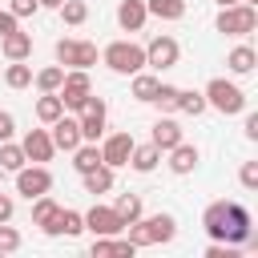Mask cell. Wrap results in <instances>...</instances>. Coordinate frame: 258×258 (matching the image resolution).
Returning <instances> with one entry per match:
<instances>
[{"label":"cell","mask_w":258,"mask_h":258,"mask_svg":"<svg viewBox=\"0 0 258 258\" xmlns=\"http://www.w3.org/2000/svg\"><path fill=\"white\" fill-rule=\"evenodd\" d=\"M125 230H129V242L141 250V246H161V242H173L177 222H173V214H141V218H137V222H129Z\"/></svg>","instance_id":"1"},{"label":"cell","mask_w":258,"mask_h":258,"mask_svg":"<svg viewBox=\"0 0 258 258\" xmlns=\"http://www.w3.org/2000/svg\"><path fill=\"white\" fill-rule=\"evenodd\" d=\"M202 97H206V109H218L222 117L246 113V93H242L234 81H226V77H214V81L202 89Z\"/></svg>","instance_id":"2"},{"label":"cell","mask_w":258,"mask_h":258,"mask_svg":"<svg viewBox=\"0 0 258 258\" xmlns=\"http://www.w3.org/2000/svg\"><path fill=\"white\" fill-rule=\"evenodd\" d=\"M101 60H105L113 73L133 77V73H141V69H145V48H141V44H133V40H113V44H105V48H101Z\"/></svg>","instance_id":"3"},{"label":"cell","mask_w":258,"mask_h":258,"mask_svg":"<svg viewBox=\"0 0 258 258\" xmlns=\"http://www.w3.org/2000/svg\"><path fill=\"white\" fill-rule=\"evenodd\" d=\"M214 28H218L222 36H250V32L258 28V8L238 0V4H230V8H222V12H218Z\"/></svg>","instance_id":"4"},{"label":"cell","mask_w":258,"mask_h":258,"mask_svg":"<svg viewBox=\"0 0 258 258\" xmlns=\"http://www.w3.org/2000/svg\"><path fill=\"white\" fill-rule=\"evenodd\" d=\"M56 97H60V105H64L69 113H81V105L93 97V77H89V69H64V81H60Z\"/></svg>","instance_id":"5"},{"label":"cell","mask_w":258,"mask_h":258,"mask_svg":"<svg viewBox=\"0 0 258 258\" xmlns=\"http://www.w3.org/2000/svg\"><path fill=\"white\" fill-rule=\"evenodd\" d=\"M56 64H64V69H93L97 64V44L81 40V36H64V40H56Z\"/></svg>","instance_id":"6"},{"label":"cell","mask_w":258,"mask_h":258,"mask_svg":"<svg viewBox=\"0 0 258 258\" xmlns=\"http://www.w3.org/2000/svg\"><path fill=\"white\" fill-rule=\"evenodd\" d=\"M77 125H81V137L85 141H101L105 137V125H109V105L105 97H89L77 113Z\"/></svg>","instance_id":"7"},{"label":"cell","mask_w":258,"mask_h":258,"mask_svg":"<svg viewBox=\"0 0 258 258\" xmlns=\"http://www.w3.org/2000/svg\"><path fill=\"white\" fill-rule=\"evenodd\" d=\"M48 189H52V173H48V165H40V161L28 165V161H24V165L16 169V194H24L28 202L40 198V194H48Z\"/></svg>","instance_id":"8"},{"label":"cell","mask_w":258,"mask_h":258,"mask_svg":"<svg viewBox=\"0 0 258 258\" xmlns=\"http://www.w3.org/2000/svg\"><path fill=\"white\" fill-rule=\"evenodd\" d=\"M177 60H181V44H177L173 36L157 32V36L145 44V64H149V69H173Z\"/></svg>","instance_id":"9"},{"label":"cell","mask_w":258,"mask_h":258,"mask_svg":"<svg viewBox=\"0 0 258 258\" xmlns=\"http://www.w3.org/2000/svg\"><path fill=\"white\" fill-rule=\"evenodd\" d=\"M133 133L129 129H117V133H109L105 141H101V161L109 165V169H121V165H129V153H133Z\"/></svg>","instance_id":"10"},{"label":"cell","mask_w":258,"mask_h":258,"mask_svg":"<svg viewBox=\"0 0 258 258\" xmlns=\"http://www.w3.org/2000/svg\"><path fill=\"white\" fill-rule=\"evenodd\" d=\"M85 230H93V238H105V234H125V222L117 218V210L113 206H93L89 214H85Z\"/></svg>","instance_id":"11"},{"label":"cell","mask_w":258,"mask_h":258,"mask_svg":"<svg viewBox=\"0 0 258 258\" xmlns=\"http://www.w3.org/2000/svg\"><path fill=\"white\" fill-rule=\"evenodd\" d=\"M48 137H52V145H56V149H64V153H73V149L85 141V137H81L77 117H64V113H60V117L48 125Z\"/></svg>","instance_id":"12"},{"label":"cell","mask_w":258,"mask_h":258,"mask_svg":"<svg viewBox=\"0 0 258 258\" xmlns=\"http://www.w3.org/2000/svg\"><path fill=\"white\" fill-rule=\"evenodd\" d=\"M20 149H24V157L28 161H52V153H56V145H52V137H48V129H28L24 137H20Z\"/></svg>","instance_id":"13"},{"label":"cell","mask_w":258,"mask_h":258,"mask_svg":"<svg viewBox=\"0 0 258 258\" xmlns=\"http://www.w3.org/2000/svg\"><path fill=\"white\" fill-rule=\"evenodd\" d=\"M165 165H169V173H177V177H185V173H194L198 169V161H202V153H198V145H189V141H177L173 149H165Z\"/></svg>","instance_id":"14"},{"label":"cell","mask_w":258,"mask_h":258,"mask_svg":"<svg viewBox=\"0 0 258 258\" xmlns=\"http://www.w3.org/2000/svg\"><path fill=\"white\" fill-rule=\"evenodd\" d=\"M149 141L165 153V149H173L177 141H185V129H181L173 117H157V121H153V133H149Z\"/></svg>","instance_id":"15"},{"label":"cell","mask_w":258,"mask_h":258,"mask_svg":"<svg viewBox=\"0 0 258 258\" xmlns=\"http://www.w3.org/2000/svg\"><path fill=\"white\" fill-rule=\"evenodd\" d=\"M133 258L137 254V246L129 242V238H121V234H105V238H93V258Z\"/></svg>","instance_id":"16"},{"label":"cell","mask_w":258,"mask_h":258,"mask_svg":"<svg viewBox=\"0 0 258 258\" xmlns=\"http://www.w3.org/2000/svg\"><path fill=\"white\" fill-rule=\"evenodd\" d=\"M145 20H149L145 0H121V4H117V24H121L125 32H141Z\"/></svg>","instance_id":"17"},{"label":"cell","mask_w":258,"mask_h":258,"mask_svg":"<svg viewBox=\"0 0 258 258\" xmlns=\"http://www.w3.org/2000/svg\"><path fill=\"white\" fill-rule=\"evenodd\" d=\"M0 52H4V60H28L32 56V32H8V36H0Z\"/></svg>","instance_id":"18"},{"label":"cell","mask_w":258,"mask_h":258,"mask_svg":"<svg viewBox=\"0 0 258 258\" xmlns=\"http://www.w3.org/2000/svg\"><path fill=\"white\" fill-rule=\"evenodd\" d=\"M56 214H60V202H56L52 194H40V198H32V226H40L44 234L52 230Z\"/></svg>","instance_id":"19"},{"label":"cell","mask_w":258,"mask_h":258,"mask_svg":"<svg viewBox=\"0 0 258 258\" xmlns=\"http://www.w3.org/2000/svg\"><path fill=\"white\" fill-rule=\"evenodd\" d=\"M254 64H258V52H254L250 44H234V48L226 52V69H230L234 77H246V73H254Z\"/></svg>","instance_id":"20"},{"label":"cell","mask_w":258,"mask_h":258,"mask_svg":"<svg viewBox=\"0 0 258 258\" xmlns=\"http://www.w3.org/2000/svg\"><path fill=\"white\" fill-rule=\"evenodd\" d=\"M81 230H85V214H81V210H64V206H60V214H56V222H52L48 238H56V234H64V238H77Z\"/></svg>","instance_id":"21"},{"label":"cell","mask_w":258,"mask_h":258,"mask_svg":"<svg viewBox=\"0 0 258 258\" xmlns=\"http://www.w3.org/2000/svg\"><path fill=\"white\" fill-rule=\"evenodd\" d=\"M129 165L137 169V173H153L157 165H161V149L149 141V145H133V153H129Z\"/></svg>","instance_id":"22"},{"label":"cell","mask_w":258,"mask_h":258,"mask_svg":"<svg viewBox=\"0 0 258 258\" xmlns=\"http://www.w3.org/2000/svg\"><path fill=\"white\" fill-rule=\"evenodd\" d=\"M157 85H161V81H157L153 73H145V69H141V73H133V85H129V97H133V101H141V105H149V101L157 97Z\"/></svg>","instance_id":"23"},{"label":"cell","mask_w":258,"mask_h":258,"mask_svg":"<svg viewBox=\"0 0 258 258\" xmlns=\"http://www.w3.org/2000/svg\"><path fill=\"white\" fill-rule=\"evenodd\" d=\"M101 165V145L97 141H81L77 149H73V169L77 173H89V169H97Z\"/></svg>","instance_id":"24"},{"label":"cell","mask_w":258,"mask_h":258,"mask_svg":"<svg viewBox=\"0 0 258 258\" xmlns=\"http://www.w3.org/2000/svg\"><path fill=\"white\" fill-rule=\"evenodd\" d=\"M81 181H85V194H93V198H97V194H109V189H113V169L101 161L97 169L81 173Z\"/></svg>","instance_id":"25"},{"label":"cell","mask_w":258,"mask_h":258,"mask_svg":"<svg viewBox=\"0 0 258 258\" xmlns=\"http://www.w3.org/2000/svg\"><path fill=\"white\" fill-rule=\"evenodd\" d=\"M173 113H185V117H202V113H206V97H202L198 89H177Z\"/></svg>","instance_id":"26"},{"label":"cell","mask_w":258,"mask_h":258,"mask_svg":"<svg viewBox=\"0 0 258 258\" xmlns=\"http://www.w3.org/2000/svg\"><path fill=\"white\" fill-rule=\"evenodd\" d=\"M222 218H226V198L222 202H210L206 214H202V230L210 234V242H222Z\"/></svg>","instance_id":"27"},{"label":"cell","mask_w":258,"mask_h":258,"mask_svg":"<svg viewBox=\"0 0 258 258\" xmlns=\"http://www.w3.org/2000/svg\"><path fill=\"white\" fill-rule=\"evenodd\" d=\"M113 210H117V218H121L125 226H129V222H137V218L145 214V206H141V194H117Z\"/></svg>","instance_id":"28"},{"label":"cell","mask_w":258,"mask_h":258,"mask_svg":"<svg viewBox=\"0 0 258 258\" xmlns=\"http://www.w3.org/2000/svg\"><path fill=\"white\" fill-rule=\"evenodd\" d=\"M145 12L157 20H181L185 16V0H145Z\"/></svg>","instance_id":"29"},{"label":"cell","mask_w":258,"mask_h":258,"mask_svg":"<svg viewBox=\"0 0 258 258\" xmlns=\"http://www.w3.org/2000/svg\"><path fill=\"white\" fill-rule=\"evenodd\" d=\"M60 81H64V64H44L40 73H32V85H36L40 93H56Z\"/></svg>","instance_id":"30"},{"label":"cell","mask_w":258,"mask_h":258,"mask_svg":"<svg viewBox=\"0 0 258 258\" xmlns=\"http://www.w3.org/2000/svg\"><path fill=\"white\" fill-rule=\"evenodd\" d=\"M60 113H64V105H60L56 93H40V97H36V121H40V125H52Z\"/></svg>","instance_id":"31"},{"label":"cell","mask_w":258,"mask_h":258,"mask_svg":"<svg viewBox=\"0 0 258 258\" xmlns=\"http://www.w3.org/2000/svg\"><path fill=\"white\" fill-rule=\"evenodd\" d=\"M4 85H8V89H28V85H32V64H24V60H8V69H4Z\"/></svg>","instance_id":"32"},{"label":"cell","mask_w":258,"mask_h":258,"mask_svg":"<svg viewBox=\"0 0 258 258\" xmlns=\"http://www.w3.org/2000/svg\"><path fill=\"white\" fill-rule=\"evenodd\" d=\"M56 12H60V20H64L69 28H81V24L89 20V4H85V0H64Z\"/></svg>","instance_id":"33"},{"label":"cell","mask_w":258,"mask_h":258,"mask_svg":"<svg viewBox=\"0 0 258 258\" xmlns=\"http://www.w3.org/2000/svg\"><path fill=\"white\" fill-rule=\"evenodd\" d=\"M28 157H24V149H20V141H0V169H8V173H16L20 165H24Z\"/></svg>","instance_id":"34"},{"label":"cell","mask_w":258,"mask_h":258,"mask_svg":"<svg viewBox=\"0 0 258 258\" xmlns=\"http://www.w3.org/2000/svg\"><path fill=\"white\" fill-rule=\"evenodd\" d=\"M20 242H24V238H20V230H16V226H8V222H0V254H16V250H20Z\"/></svg>","instance_id":"35"},{"label":"cell","mask_w":258,"mask_h":258,"mask_svg":"<svg viewBox=\"0 0 258 258\" xmlns=\"http://www.w3.org/2000/svg\"><path fill=\"white\" fill-rule=\"evenodd\" d=\"M8 12H12L16 20H24V16H36V12H40V0H8Z\"/></svg>","instance_id":"36"},{"label":"cell","mask_w":258,"mask_h":258,"mask_svg":"<svg viewBox=\"0 0 258 258\" xmlns=\"http://www.w3.org/2000/svg\"><path fill=\"white\" fill-rule=\"evenodd\" d=\"M238 181H242V189H258V161H242Z\"/></svg>","instance_id":"37"},{"label":"cell","mask_w":258,"mask_h":258,"mask_svg":"<svg viewBox=\"0 0 258 258\" xmlns=\"http://www.w3.org/2000/svg\"><path fill=\"white\" fill-rule=\"evenodd\" d=\"M173 101H177V85H157L153 105H161V109H169V113H173Z\"/></svg>","instance_id":"38"},{"label":"cell","mask_w":258,"mask_h":258,"mask_svg":"<svg viewBox=\"0 0 258 258\" xmlns=\"http://www.w3.org/2000/svg\"><path fill=\"white\" fill-rule=\"evenodd\" d=\"M206 258H238V246H230V242H210V246H206Z\"/></svg>","instance_id":"39"},{"label":"cell","mask_w":258,"mask_h":258,"mask_svg":"<svg viewBox=\"0 0 258 258\" xmlns=\"http://www.w3.org/2000/svg\"><path fill=\"white\" fill-rule=\"evenodd\" d=\"M12 133H16V117L8 109H0V141H12Z\"/></svg>","instance_id":"40"},{"label":"cell","mask_w":258,"mask_h":258,"mask_svg":"<svg viewBox=\"0 0 258 258\" xmlns=\"http://www.w3.org/2000/svg\"><path fill=\"white\" fill-rule=\"evenodd\" d=\"M20 28V20L8 12V8H0V36H8V32H16Z\"/></svg>","instance_id":"41"},{"label":"cell","mask_w":258,"mask_h":258,"mask_svg":"<svg viewBox=\"0 0 258 258\" xmlns=\"http://www.w3.org/2000/svg\"><path fill=\"white\" fill-rule=\"evenodd\" d=\"M12 214H16V202L8 194H0V222H12Z\"/></svg>","instance_id":"42"},{"label":"cell","mask_w":258,"mask_h":258,"mask_svg":"<svg viewBox=\"0 0 258 258\" xmlns=\"http://www.w3.org/2000/svg\"><path fill=\"white\" fill-rule=\"evenodd\" d=\"M246 137L258 141V113H246Z\"/></svg>","instance_id":"43"},{"label":"cell","mask_w":258,"mask_h":258,"mask_svg":"<svg viewBox=\"0 0 258 258\" xmlns=\"http://www.w3.org/2000/svg\"><path fill=\"white\" fill-rule=\"evenodd\" d=\"M64 0H40V8H60Z\"/></svg>","instance_id":"44"},{"label":"cell","mask_w":258,"mask_h":258,"mask_svg":"<svg viewBox=\"0 0 258 258\" xmlns=\"http://www.w3.org/2000/svg\"><path fill=\"white\" fill-rule=\"evenodd\" d=\"M218 4H222V8H230V4H238V0H218Z\"/></svg>","instance_id":"45"}]
</instances>
